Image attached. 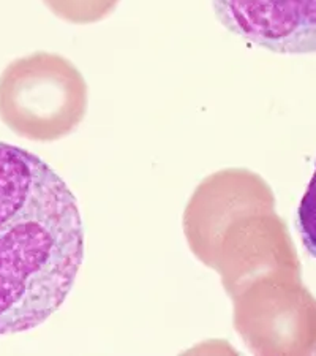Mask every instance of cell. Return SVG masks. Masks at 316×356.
<instances>
[{"mask_svg":"<svg viewBox=\"0 0 316 356\" xmlns=\"http://www.w3.org/2000/svg\"><path fill=\"white\" fill-rule=\"evenodd\" d=\"M84 247L70 187L35 154L0 141V336L31 331L59 311Z\"/></svg>","mask_w":316,"mask_h":356,"instance_id":"6da1fadb","label":"cell"},{"mask_svg":"<svg viewBox=\"0 0 316 356\" xmlns=\"http://www.w3.org/2000/svg\"><path fill=\"white\" fill-rule=\"evenodd\" d=\"M85 89L67 60L33 54L15 60L0 76V118L21 136L49 141L83 118Z\"/></svg>","mask_w":316,"mask_h":356,"instance_id":"7a4b0ae2","label":"cell"},{"mask_svg":"<svg viewBox=\"0 0 316 356\" xmlns=\"http://www.w3.org/2000/svg\"><path fill=\"white\" fill-rule=\"evenodd\" d=\"M234 35L275 54L316 53V0H212Z\"/></svg>","mask_w":316,"mask_h":356,"instance_id":"3957f363","label":"cell"},{"mask_svg":"<svg viewBox=\"0 0 316 356\" xmlns=\"http://www.w3.org/2000/svg\"><path fill=\"white\" fill-rule=\"evenodd\" d=\"M56 15L72 21H94L108 15L119 0H43Z\"/></svg>","mask_w":316,"mask_h":356,"instance_id":"277c9868","label":"cell"},{"mask_svg":"<svg viewBox=\"0 0 316 356\" xmlns=\"http://www.w3.org/2000/svg\"><path fill=\"white\" fill-rule=\"evenodd\" d=\"M296 225L302 244L306 245L308 254L316 258V163L312 179H310L307 191L297 208Z\"/></svg>","mask_w":316,"mask_h":356,"instance_id":"5b68a950","label":"cell"}]
</instances>
